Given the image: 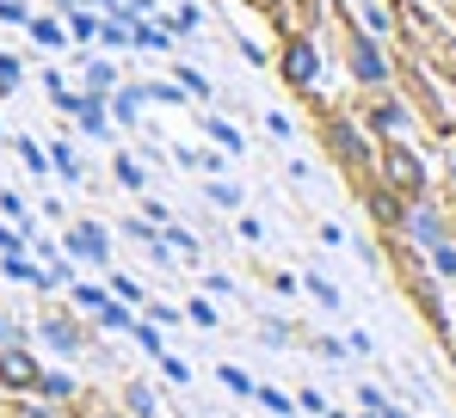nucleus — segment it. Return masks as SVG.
I'll return each instance as SVG.
<instances>
[{"label": "nucleus", "mask_w": 456, "mask_h": 418, "mask_svg": "<svg viewBox=\"0 0 456 418\" xmlns=\"http://www.w3.org/2000/svg\"><path fill=\"white\" fill-rule=\"evenodd\" d=\"M382 179H388L401 197H419V191H426V166H419L401 141H388V148H382Z\"/></svg>", "instance_id": "nucleus-1"}, {"label": "nucleus", "mask_w": 456, "mask_h": 418, "mask_svg": "<svg viewBox=\"0 0 456 418\" xmlns=\"http://www.w3.org/2000/svg\"><path fill=\"white\" fill-rule=\"evenodd\" d=\"M37 357L25 345H12V339H0V388H12V394H31L37 388Z\"/></svg>", "instance_id": "nucleus-2"}, {"label": "nucleus", "mask_w": 456, "mask_h": 418, "mask_svg": "<svg viewBox=\"0 0 456 418\" xmlns=\"http://www.w3.org/2000/svg\"><path fill=\"white\" fill-rule=\"evenodd\" d=\"M346 62H352V80H364V86H382L388 80V62H382V50L370 37H352L346 44Z\"/></svg>", "instance_id": "nucleus-3"}, {"label": "nucleus", "mask_w": 456, "mask_h": 418, "mask_svg": "<svg viewBox=\"0 0 456 418\" xmlns=\"http://www.w3.org/2000/svg\"><path fill=\"white\" fill-rule=\"evenodd\" d=\"M69 246H75V259H86V265H105L111 259V234L99 221H80L75 234H69Z\"/></svg>", "instance_id": "nucleus-4"}, {"label": "nucleus", "mask_w": 456, "mask_h": 418, "mask_svg": "<svg viewBox=\"0 0 456 418\" xmlns=\"http://www.w3.org/2000/svg\"><path fill=\"white\" fill-rule=\"evenodd\" d=\"M327 148H333V154H339L346 166H364V160H370V148H364V136H358L352 124H339V117L327 124Z\"/></svg>", "instance_id": "nucleus-5"}, {"label": "nucleus", "mask_w": 456, "mask_h": 418, "mask_svg": "<svg viewBox=\"0 0 456 418\" xmlns=\"http://www.w3.org/2000/svg\"><path fill=\"white\" fill-rule=\"evenodd\" d=\"M314 74H321V56H314V44H308V37H297V44L284 50V80H290V86H308Z\"/></svg>", "instance_id": "nucleus-6"}, {"label": "nucleus", "mask_w": 456, "mask_h": 418, "mask_svg": "<svg viewBox=\"0 0 456 418\" xmlns=\"http://www.w3.org/2000/svg\"><path fill=\"white\" fill-rule=\"evenodd\" d=\"M401 221H407V234H413V240H426V246H438V240H444V221H438L426 204H413Z\"/></svg>", "instance_id": "nucleus-7"}, {"label": "nucleus", "mask_w": 456, "mask_h": 418, "mask_svg": "<svg viewBox=\"0 0 456 418\" xmlns=\"http://www.w3.org/2000/svg\"><path fill=\"white\" fill-rule=\"evenodd\" d=\"M37 333H44V345H56V350H80V326L69 320V314H50Z\"/></svg>", "instance_id": "nucleus-8"}, {"label": "nucleus", "mask_w": 456, "mask_h": 418, "mask_svg": "<svg viewBox=\"0 0 456 418\" xmlns=\"http://www.w3.org/2000/svg\"><path fill=\"white\" fill-rule=\"evenodd\" d=\"M142 105H149V92H142V86H124L111 111H118V124H136V117H142Z\"/></svg>", "instance_id": "nucleus-9"}, {"label": "nucleus", "mask_w": 456, "mask_h": 418, "mask_svg": "<svg viewBox=\"0 0 456 418\" xmlns=\"http://www.w3.org/2000/svg\"><path fill=\"white\" fill-rule=\"evenodd\" d=\"M69 31H75L80 44H93V37H99V12H93V6H69Z\"/></svg>", "instance_id": "nucleus-10"}, {"label": "nucleus", "mask_w": 456, "mask_h": 418, "mask_svg": "<svg viewBox=\"0 0 456 418\" xmlns=\"http://www.w3.org/2000/svg\"><path fill=\"white\" fill-rule=\"evenodd\" d=\"M370 124H377L382 136L395 141V136H401V130H407V111H401V105H377V111H370Z\"/></svg>", "instance_id": "nucleus-11"}, {"label": "nucleus", "mask_w": 456, "mask_h": 418, "mask_svg": "<svg viewBox=\"0 0 456 418\" xmlns=\"http://www.w3.org/2000/svg\"><path fill=\"white\" fill-rule=\"evenodd\" d=\"M25 31H31V37H37L44 50H62V37H69V31H62L56 19H25Z\"/></svg>", "instance_id": "nucleus-12"}, {"label": "nucleus", "mask_w": 456, "mask_h": 418, "mask_svg": "<svg viewBox=\"0 0 456 418\" xmlns=\"http://www.w3.org/2000/svg\"><path fill=\"white\" fill-rule=\"evenodd\" d=\"M130 44H142V50H173V37H167L160 25H142V19L130 25Z\"/></svg>", "instance_id": "nucleus-13"}, {"label": "nucleus", "mask_w": 456, "mask_h": 418, "mask_svg": "<svg viewBox=\"0 0 456 418\" xmlns=\"http://www.w3.org/2000/svg\"><path fill=\"white\" fill-rule=\"evenodd\" d=\"M111 86H118V68H111V62H86V92H99V99H105Z\"/></svg>", "instance_id": "nucleus-14"}, {"label": "nucleus", "mask_w": 456, "mask_h": 418, "mask_svg": "<svg viewBox=\"0 0 456 418\" xmlns=\"http://www.w3.org/2000/svg\"><path fill=\"white\" fill-rule=\"evenodd\" d=\"M31 394H44V400L56 406V400H69V394H75V382H69V375H37V388H31Z\"/></svg>", "instance_id": "nucleus-15"}, {"label": "nucleus", "mask_w": 456, "mask_h": 418, "mask_svg": "<svg viewBox=\"0 0 456 418\" xmlns=\"http://www.w3.org/2000/svg\"><path fill=\"white\" fill-rule=\"evenodd\" d=\"M204 197H210L216 209H234V204H240V191H234V185H223V179H210V185H204Z\"/></svg>", "instance_id": "nucleus-16"}, {"label": "nucleus", "mask_w": 456, "mask_h": 418, "mask_svg": "<svg viewBox=\"0 0 456 418\" xmlns=\"http://www.w3.org/2000/svg\"><path fill=\"white\" fill-rule=\"evenodd\" d=\"M179 86H185L191 99H210V80H204L198 68H179Z\"/></svg>", "instance_id": "nucleus-17"}, {"label": "nucleus", "mask_w": 456, "mask_h": 418, "mask_svg": "<svg viewBox=\"0 0 456 418\" xmlns=\"http://www.w3.org/2000/svg\"><path fill=\"white\" fill-rule=\"evenodd\" d=\"M50 160H56V173H62V179H80V160L69 154V148H62V141L50 148Z\"/></svg>", "instance_id": "nucleus-18"}, {"label": "nucleus", "mask_w": 456, "mask_h": 418, "mask_svg": "<svg viewBox=\"0 0 456 418\" xmlns=\"http://www.w3.org/2000/svg\"><path fill=\"white\" fill-rule=\"evenodd\" d=\"M432 265H438L444 277H456V246H451V240H438V246H432Z\"/></svg>", "instance_id": "nucleus-19"}, {"label": "nucleus", "mask_w": 456, "mask_h": 418, "mask_svg": "<svg viewBox=\"0 0 456 418\" xmlns=\"http://www.w3.org/2000/svg\"><path fill=\"white\" fill-rule=\"evenodd\" d=\"M99 320H105L111 333H124V326H130V308H118V301H105V308H99Z\"/></svg>", "instance_id": "nucleus-20"}, {"label": "nucleus", "mask_w": 456, "mask_h": 418, "mask_svg": "<svg viewBox=\"0 0 456 418\" xmlns=\"http://www.w3.org/2000/svg\"><path fill=\"white\" fill-rule=\"evenodd\" d=\"M19 86V56H0V92H12Z\"/></svg>", "instance_id": "nucleus-21"}, {"label": "nucleus", "mask_w": 456, "mask_h": 418, "mask_svg": "<svg viewBox=\"0 0 456 418\" xmlns=\"http://www.w3.org/2000/svg\"><path fill=\"white\" fill-rule=\"evenodd\" d=\"M118 179H124L130 191H142V166H136V160H118Z\"/></svg>", "instance_id": "nucleus-22"}, {"label": "nucleus", "mask_w": 456, "mask_h": 418, "mask_svg": "<svg viewBox=\"0 0 456 418\" xmlns=\"http://www.w3.org/2000/svg\"><path fill=\"white\" fill-rule=\"evenodd\" d=\"M253 400H259V406H272V413H284V406H290L278 388H253Z\"/></svg>", "instance_id": "nucleus-23"}, {"label": "nucleus", "mask_w": 456, "mask_h": 418, "mask_svg": "<svg viewBox=\"0 0 456 418\" xmlns=\"http://www.w3.org/2000/svg\"><path fill=\"white\" fill-rule=\"evenodd\" d=\"M75 301L86 308V314H99V308H105V289H75Z\"/></svg>", "instance_id": "nucleus-24"}, {"label": "nucleus", "mask_w": 456, "mask_h": 418, "mask_svg": "<svg viewBox=\"0 0 456 418\" xmlns=\"http://www.w3.org/2000/svg\"><path fill=\"white\" fill-rule=\"evenodd\" d=\"M130 413H136V418L154 413V394H149V388H130Z\"/></svg>", "instance_id": "nucleus-25"}, {"label": "nucleus", "mask_w": 456, "mask_h": 418, "mask_svg": "<svg viewBox=\"0 0 456 418\" xmlns=\"http://www.w3.org/2000/svg\"><path fill=\"white\" fill-rule=\"evenodd\" d=\"M173 31H198V6H179L173 12Z\"/></svg>", "instance_id": "nucleus-26"}, {"label": "nucleus", "mask_w": 456, "mask_h": 418, "mask_svg": "<svg viewBox=\"0 0 456 418\" xmlns=\"http://www.w3.org/2000/svg\"><path fill=\"white\" fill-rule=\"evenodd\" d=\"M0 19H6V25H25V19H31V12H25V6H19V0H0Z\"/></svg>", "instance_id": "nucleus-27"}, {"label": "nucleus", "mask_w": 456, "mask_h": 418, "mask_svg": "<svg viewBox=\"0 0 456 418\" xmlns=\"http://www.w3.org/2000/svg\"><path fill=\"white\" fill-rule=\"evenodd\" d=\"M210 136H216V141H223V148H240V136H234V130H228V124H223V117H210Z\"/></svg>", "instance_id": "nucleus-28"}, {"label": "nucleus", "mask_w": 456, "mask_h": 418, "mask_svg": "<svg viewBox=\"0 0 456 418\" xmlns=\"http://www.w3.org/2000/svg\"><path fill=\"white\" fill-rule=\"evenodd\" d=\"M0 253H6V259H12V253H25V240H19V234H6V228H0Z\"/></svg>", "instance_id": "nucleus-29"}, {"label": "nucleus", "mask_w": 456, "mask_h": 418, "mask_svg": "<svg viewBox=\"0 0 456 418\" xmlns=\"http://www.w3.org/2000/svg\"><path fill=\"white\" fill-rule=\"evenodd\" d=\"M62 6H105V12H111L118 0H62Z\"/></svg>", "instance_id": "nucleus-30"}, {"label": "nucleus", "mask_w": 456, "mask_h": 418, "mask_svg": "<svg viewBox=\"0 0 456 418\" xmlns=\"http://www.w3.org/2000/svg\"><path fill=\"white\" fill-rule=\"evenodd\" d=\"M19 418H50V413H37V406H19Z\"/></svg>", "instance_id": "nucleus-31"}, {"label": "nucleus", "mask_w": 456, "mask_h": 418, "mask_svg": "<svg viewBox=\"0 0 456 418\" xmlns=\"http://www.w3.org/2000/svg\"><path fill=\"white\" fill-rule=\"evenodd\" d=\"M86 418H124V413H86Z\"/></svg>", "instance_id": "nucleus-32"}]
</instances>
